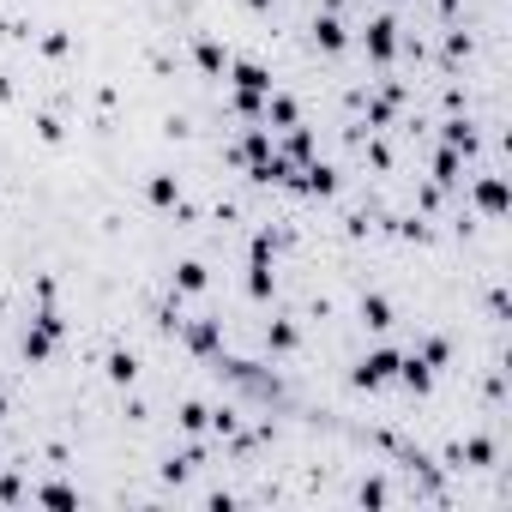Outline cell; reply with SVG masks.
I'll return each mask as SVG.
<instances>
[{"mask_svg": "<svg viewBox=\"0 0 512 512\" xmlns=\"http://www.w3.org/2000/svg\"><path fill=\"white\" fill-rule=\"evenodd\" d=\"M61 338H67L61 308H55V302H37V314H31V326H25V344H19V350H25V362L37 368V362H49V356H55V344H61Z\"/></svg>", "mask_w": 512, "mask_h": 512, "instance_id": "6da1fadb", "label": "cell"}, {"mask_svg": "<svg viewBox=\"0 0 512 512\" xmlns=\"http://www.w3.org/2000/svg\"><path fill=\"white\" fill-rule=\"evenodd\" d=\"M223 79L235 85V97H266V91H272V67H266V61H253V55H235Z\"/></svg>", "mask_w": 512, "mask_h": 512, "instance_id": "7a4b0ae2", "label": "cell"}, {"mask_svg": "<svg viewBox=\"0 0 512 512\" xmlns=\"http://www.w3.org/2000/svg\"><path fill=\"white\" fill-rule=\"evenodd\" d=\"M175 338H181L193 356H205V362H211V356L223 350V320H181V326H175Z\"/></svg>", "mask_w": 512, "mask_h": 512, "instance_id": "3957f363", "label": "cell"}, {"mask_svg": "<svg viewBox=\"0 0 512 512\" xmlns=\"http://www.w3.org/2000/svg\"><path fill=\"white\" fill-rule=\"evenodd\" d=\"M362 392H380L386 380H398V350H368L362 362H356V374H350Z\"/></svg>", "mask_w": 512, "mask_h": 512, "instance_id": "277c9868", "label": "cell"}, {"mask_svg": "<svg viewBox=\"0 0 512 512\" xmlns=\"http://www.w3.org/2000/svg\"><path fill=\"white\" fill-rule=\"evenodd\" d=\"M362 49L374 55V67H392V55H398V25L380 13V19H368V31H362Z\"/></svg>", "mask_w": 512, "mask_h": 512, "instance_id": "5b68a950", "label": "cell"}, {"mask_svg": "<svg viewBox=\"0 0 512 512\" xmlns=\"http://www.w3.org/2000/svg\"><path fill=\"white\" fill-rule=\"evenodd\" d=\"M308 31H314V49H320V55H344V49H350V31H344L338 13H314Z\"/></svg>", "mask_w": 512, "mask_h": 512, "instance_id": "8992f818", "label": "cell"}, {"mask_svg": "<svg viewBox=\"0 0 512 512\" xmlns=\"http://www.w3.org/2000/svg\"><path fill=\"white\" fill-rule=\"evenodd\" d=\"M169 290H175V296H199V290H211V266H205V260H175Z\"/></svg>", "mask_w": 512, "mask_h": 512, "instance_id": "52a82bcc", "label": "cell"}, {"mask_svg": "<svg viewBox=\"0 0 512 512\" xmlns=\"http://www.w3.org/2000/svg\"><path fill=\"white\" fill-rule=\"evenodd\" d=\"M193 61H199V73H205V79H223L235 55H229V49H223L217 37H193Z\"/></svg>", "mask_w": 512, "mask_h": 512, "instance_id": "ba28073f", "label": "cell"}, {"mask_svg": "<svg viewBox=\"0 0 512 512\" xmlns=\"http://www.w3.org/2000/svg\"><path fill=\"white\" fill-rule=\"evenodd\" d=\"M296 121H302V103L272 85V91H266V127H296Z\"/></svg>", "mask_w": 512, "mask_h": 512, "instance_id": "9c48e42d", "label": "cell"}, {"mask_svg": "<svg viewBox=\"0 0 512 512\" xmlns=\"http://www.w3.org/2000/svg\"><path fill=\"white\" fill-rule=\"evenodd\" d=\"M145 199H151L157 211H175V205H181V181H175V175H151V181H145Z\"/></svg>", "mask_w": 512, "mask_h": 512, "instance_id": "30bf717a", "label": "cell"}, {"mask_svg": "<svg viewBox=\"0 0 512 512\" xmlns=\"http://www.w3.org/2000/svg\"><path fill=\"white\" fill-rule=\"evenodd\" d=\"M356 314H362V326H368V332H392V326H398L386 296H362V308H356Z\"/></svg>", "mask_w": 512, "mask_h": 512, "instance_id": "8fae6325", "label": "cell"}, {"mask_svg": "<svg viewBox=\"0 0 512 512\" xmlns=\"http://www.w3.org/2000/svg\"><path fill=\"white\" fill-rule=\"evenodd\" d=\"M296 344H302V326H296V320H272V326H266V350H272V356H290Z\"/></svg>", "mask_w": 512, "mask_h": 512, "instance_id": "7c38bea8", "label": "cell"}, {"mask_svg": "<svg viewBox=\"0 0 512 512\" xmlns=\"http://www.w3.org/2000/svg\"><path fill=\"white\" fill-rule=\"evenodd\" d=\"M476 205H482L488 217H500V211H506V181H500V175H488V181L476 187Z\"/></svg>", "mask_w": 512, "mask_h": 512, "instance_id": "4fadbf2b", "label": "cell"}, {"mask_svg": "<svg viewBox=\"0 0 512 512\" xmlns=\"http://www.w3.org/2000/svg\"><path fill=\"white\" fill-rule=\"evenodd\" d=\"M410 356H416V362H422V368L434 374V368H446V356H452V344H446V338H422V344H416Z\"/></svg>", "mask_w": 512, "mask_h": 512, "instance_id": "5bb4252c", "label": "cell"}, {"mask_svg": "<svg viewBox=\"0 0 512 512\" xmlns=\"http://www.w3.org/2000/svg\"><path fill=\"white\" fill-rule=\"evenodd\" d=\"M37 55H43V61H67V55H73V37H67V31H43V37H37Z\"/></svg>", "mask_w": 512, "mask_h": 512, "instance_id": "9a60e30c", "label": "cell"}, {"mask_svg": "<svg viewBox=\"0 0 512 512\" xmlns=\"http://www.w3.org/2000/svg\"><path fill=\"white\" fill-rule=\"evenodd\" d=\"M109 380H115V386H133V380H139V356H133V350H115V356H109Z\"/></svg>", "mask_w": 512, "mask_h": 512, "instance_id": "2e32d148", "label": "cell"}, {"mask_svg": "<svg viewBox=\"0 0 512 512\" xmlns=\"http://www.w3.org/2000/svg\"><path fill=\"white\" fill-rule=\"evenodd\" d=\"M452 181H458V151L440 145V151H434V187H452Z\"/></svg>", "mask_w": 512, "mask_h": 512, "instance_id": "e0dca14e", "label": "cell"}, {"mask_svg": "<svg viewBox=\"0 0 512 512\" xmlns=\"http://www.w3.org/2000/svg\"><path fill=\"white\" fill-rule=\"evenodd\" d=\"M31 127H37V139H43V145H61V139H67L61 115H49V109H43V115H31Z\"/></svg>", "mask_w": 512, "mask_h": 512, "instance_id": "ac0fdd59", "label": "cell"}, {"mask_svg": "<svg viewBox=\"0 0 512 512\" xmlns=\"http://www.w3.org/2000/svg\"><path fill=\"white\" fill-rule=\"evenodd\" d=\"M175 422H181V428H187V434H199V428H211V410H205V404H199V398H187V404H181V416H175Z\"/></svg>", "mask_w": 512, "mask_h": 512, "instance_id": "d6986e66", "label": "cell"}, {"mask_svg": "<svg viewBox=\"0 0 512 512\" xmlns=\"http://www.w3.org/2000/svg\"><path fill=\"white\" fill-rule=\"evenodd\" d=\"M440 145H452V151H470V145H476V133H470V121H446V133H440Z\"/></svg>", "mask_w": 512, "mask_h": 512, "instance_id": "ffe728a7", "label": "cell"}, {"mask_svg": "<svg viewBox=\"0 0 512 512\" xmlns=\"http://www.w3.org/2000/svg\"><path fill=\"white\" fill-rule=\"evenodd\" d=\"M37 500H43V506H79V488H67V482H49V488H37Z\"/></svg>", "mask_w": 512, "mask_h": 512, "instance_id": "44dd1931", "label": "cell"}, {"mask_svg": "<svg viewBox=\"0 0 512 512\" xmlns=\"http://www.w3.org/2000/svg\"><path fill=\"white\" fill-rule=\"evenodd\" d=\"M241 7H247V13H272V7H278V0H241Z\"/></svg>", "mask_w": 512, "mask_h": 512, "instance_id": "7402d4cb", "label": "cell"}, {"mask_svg": "<svg viewBox=\"0 0 512 512\" xmlns=\"http://www.w3.org/2000/svg\"><path fill=\"white\" fill-rule=\"evenodd\" d=\"M0 422H7V392H0Z\"/></svg>", "mask_w": 512, "mask_h": 512, "instance_id": "603a6c76", "label": "cell"}]
</instances>
